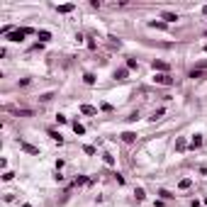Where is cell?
<instances>
[{"label":"cell","instance_id":"6da1fadb","mask_svg":"<svg viewBox=\"0 0 207 207\" xmlns=\"http://www.w3.org/2000/svg\"><path fill=\"white\" fill-rule=\"evenodd\" d=\"M27 34H34V29H15V32L7 34V39H10V41H22Z\"/></svg>","mask_w":207,"mask_h":207},{"label":"cell","instance_id":"7a4b0ae2","mask_svg":"<svg viewBox=\"0 0 207 207\" xmlns=\"http://www.w3.org/2000/svg\"><path fill=\"white\" fill-rule=\"evenodd\" d=\"M20 149H22V151H27V154H32V156H39V149L32 146V144H27V141H20Z\"/></svg>","mask_w":207,"mask_h":207},{"label":"cell","instance_id":"3957f363","mask_svg":"<svg viewBox=\"0 0 207 207\" xmlns=\"http://www.w3.org/2000/svg\"><path fill=\"white\" fill-rule=\"evenodd\" d=\"M154 80H156V83H163V85H168V83H171V76H166V73H158V76H154Z\"/></svg>","mask_w":207,"mask_h":207},{"label":"cell","instance_id":"277c9868","mask_svg":"<svg viewBox=\"0 0 207 207\" xmlns=\"http://www.w3.org/2000/svg\"><path fill=\"white\" fill-rule=\"evenodd\" d=\"M190 146H193V149H200V146H202V137H200V134H195L193 141H190Z\"/></svg>","mask_w":207,"mask_h":207},{"label":"cell","instance_id":"5b68a950","mask_svg":"<svg viewBox=\"0 0 207 207\" xmlns=\"http://www.w3.org/2000/svg\"><path fill=\"white\" fill-rule=\"evenodd\" d=\"M49 137L54 139V141H59V144H64V137H61V134H59L56 129H49Z\"/></svg>","mask_w":207,"mask_h":207},{"label":"cell","instance_id":"8992f818","mask_svg":"<svg viewBox=\"0 0 207 207\" xmlns=\"http://www.w3.org/2000/svg\"><path fill=\"white\" fill-rule=\"evenodd\" d=\"M134 139H137V134H134V132H124V134H122V141H127V144H132Z\"/></svg>","mask_w":207,"mask_h":207},{"label":"cell","instance_id":"52a82bcc","mask_svg":"<svg viewBox=\"0 0 207 207\" xmlns=\"http://www.w3.org/2000/svg\"><path fill=\"white\" fill-rule=\"evenodd\" d=\"M80 112H83V115H95L98 110H95V107H90V105H80Z\"/></svg>","mask_w":207,"mask_h":207},{"label":"cell","instance_id":"ba28073f","mask_svg":"<svg viewBox=\"0 0 207 207\" xmlns=\"http://www.w3.org/2000/svg\"><path fill=\"white\" fill-rule=\"evenodd\" d=\"M161 17H163L166 22H175V20H178V15H175V12H163Z\"/></svg>","mask_w":207,"mask_h":207},{"label":"cell","instance_id":"9c48e42d","mask_svg":"<svg viewBox=\"0 0 207 207\" xmlns=\"http://www.w3.org/2000/svg\"><path fill=\"white\" fill-rule=\"evenodd\" d=\"M37 37H39L41 41H49V39H51V32H46V29H41V32H37Z\"/></svg>","mask_w":207,"mask_h":207},{"label":"cell","instance_id":"30bf717a","mask_svg":"<svg viewBox=\"0 0 207 207\" xmlns=\"http://www.w3.org/2000/svg\"><path fill=\"white\" fill-rule=\"evenodd\" d=\"M73 132H76V134H85V127H83L80 122H73Z\"/></svg>","mask_w":207,"mask_h":207},{"label":"cell","instance_id":"8fae6325","mask_svg":"<svg viewBox=\"0 0 207 207\" xmlns=\"http://www.w3.org/2000/svg\"><path fill=\"white\" fill-rule=\"evenodd\" d=\"M115 78H117V80H124V78H127V68H119L115 73Z\"/></svg>","mask_w":207,"mask_h":207},{"label":"cell","instance_id":"7c38bea8","mask_svg":"<svg viewBox=\"0 0 207 207\" xmlns=\"http://www.w3.org/2000/svg\"><path fill=\"white\" fill-rule=\"evenodd\" d=\"M154 68H158V71H168V64H163V61H154Z\"/></svg>","mask_w":207,"mask_h":207},{"label":"cell","instance_id":"4fadbf2b","mask_svg":"<svg viewBox=\"0 0 207 207\" xmlns=\"http://www.w3.org/2000/svg\"><path fill=\"white\" fill-rule=\"evenodd\" d=\"M83 80H85L88 85H93V83H95V76H93V73H85V76H83Z\"/></svg>","mask_w":207,"mask_h":207},{"label":"cell","instance_id":"5bb4252c","mask_svg":"<svg viewBox=\"0 0 207 207\" xmlns=\"http://www.w3.org/2000/svg\"><path fill=\"white\" fill-rule=\"evenodd\" d=\"M175 149H178V151H185V139H178V141H175Z\"/></svg>","mask_w":207,"mask_h":207},{"label":"cell","instance_id":"9a60e30c","mask_svg":"<svg viewBox=\"0 0 207 207\" xmlns=\"http://www.w3.org/2000/svg\"><path fill=\"white\" fill-rule=\"evenodd\" d=\"M56 10H59V12H71V10H73V5H59Z\"/></svg>","mask_w":207,"mask_h":207},{"label":"cell","instance_id":"2e32d148","mask_svg":"<svg viewBox=\"0 0 207 207\" xmlns=\"http://www.w3.org/2000/svg\"><path fill=\"white\" fill-rule=\"evenodd\" d=\"M134 195H137V200H144V197H146V193H144L141 188H137V190H134Z\"/></svg>","mask_w":207,"mask_h":207},{"label":"cell","instance_id":"e0dca14e","mask_svg":"<svg viewBox=\"0 0 207 207\" xmlns=\"http://www.w3.org/2000/svg\"><path fill=\"white\" fill-rule=\"evenodd\" d=\"M178 188H180V190H185V188H190V180H188V178H185V180H180V183H178Z\"/></svg>","mask_w":207,"mask_h":207},{"label":"cell","instance_id":"ac0fdd59","mask_svg":"<svg viewBox=\"0 0 207 207\" xmlns=\"http://www.w3.org/2000/svg\"><path fill=\"white\" fill-rule=\"evenodd\" d=\"M158 195H161L163 200H171V197H173V195H171V193H168V190H158Z\"/></svg>","mask_w":207,"mask_h":207},{"label":"cell","instance_id":"d6986e66","mask_svg":"<svg viewBox=\"0 0 207 207\" xmlns=\"http://www.w3.org/2000/svg\"><path fill=\"white\" fill-rule=\"evenodd\" d=\"M103 161H105V163H107V166H112V163H115V158H112L110 154H105V156H103Z\"/></svg>","mask_w":207,"mask_h":207},{"label":"cell","instance_id":"ffe728a7","mask_svg":"<svg viewBox=\"0 0 207 207\" xmlns=\"http://www.w3.org/2000/svg\"><path fill=\"white\" fill-rule=\"evenodd\" d=\"M127 68H137V61L134 59H127Z\"/></svg>","mask_w":207,"mask_h":207},{"label":"cell","instance_id":"44dd1931","mask_svg":"<svg viewBox=\"0 0 207 207\" xmlns=\"http://www.w3.org/2000/svg\"><path fill=\"white\" fill-rule=\"evenodd\" d=\"M56 122H59V124H66V122H68V119H66V117H64V115H56Z\"/></svg>","mask_w":207,"mask_h":207},{"label":"cell","instance_id":"7402d4cb","mask_svg":"<svg viewBox=\"0 0 207 207\" xmlns=\"http://www.w3.org/2000/svg\"><path fill=\"white\" fill-rule=\"evenodd\" d=\"M202 12H205V15H207V5H205V7H202Z\"/></svg>","mask_w":207,"mask_h":207},{"label":"cell","instance_id":"603a6c76","mask_svg":"<svg viewBox=\"0 0 207 207\" xmlns=\"http://www.w3.org/2000/svg\"><path fill=\"white\" fill-rule=\"evenodd\" d=\"M205 202H207V200H205Z\"/></svg>","mask_w":207,"mask_h":207}]
</instances>
